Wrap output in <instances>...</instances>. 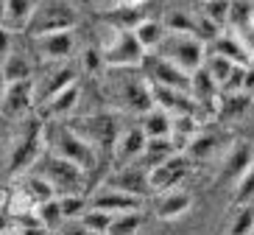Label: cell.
<instances>
[{
  "label": "cell",
  "mask_w": 254,
  "mask_h": 235,
  "mask_svg": "<svg viewBox=\"0 0 254 235\" xmlns=\"http://www.w3.org/2000/svg\"><path fill=\"white\" fill-rule=\"evenodd\" d=\"M45 149H48V137H45L42 118L39 121H34V118L20 121L17 123V137L6 157V176H14V174L20 176L31 165H37L39 157L45 154Z\"/></svg>",
  "instance_id": "obj_1"
},
{
  "label": "cell",
  "mask_w": 254,
  "mask_h": 235,
  "mask_svg": "<svg viewBox=\"0 0 254 235\" xmlns=\"http://www.w3.org/2000/svg\"><path fill=\"white\" fill-rule=\"evenodd\" d=\"M48 137V149L56 152L59 157L70 159L75 165H81L84 171H92L98 165V152L95 146L87 140L78 129L67 126V123H53L51 129H45Z\"/></svg>",
  "instance_id": "obj_2"
},
{
  "label": "cell",
  "mask_w": 254,
  "mask_h": 235,
  "mask_svg": "<svg viewBox=\"0 0 254 235\" xmlns=\"http://www.w3.org/2000/svg\"><path fill=\"white\" fill-rule=\"evenodd\" d=\"M145 48L140 45L134 28H118L112 25L109 28V37L104 39L101 45V62L109 65V68H142V59H145Z\"/></svg>",
  "instance_id": "obj_3"
},
{
  "label": "cell",
  "mask_w": 254,
  "mask_h": 235,
  "mask_svg": "<svg viewBox=\"0 0 254 235\" xmlns=\"http://www.w3.org/2000/svg\"><path fill=\"white\" fill-rule=\"evenodd\" d=\"M37 174L45 176L59 196H64V193H81L90 171H84L81 165H75V162H70V159L59 157L56 152L45 149V154H42L39 162H37Z\"/></svg>",
  "instance_id": "obj_4"
},
{
  "label": "cell",
  "mask_w": 254,
  "mask_h": 235,
  "mask_svg": "<svg viewBox=\"0 0 254 235\" xmlns=\"http://www.w3.org/2000/svg\"><path fill=\"white\" fill-rule=\"evenodd\" d=\"M207 42L201 37H195L190 31H171L165 42L157 48V53L168 56L171 62H176L182 70L187 73H195L198 68H204V62H207Z\"/></svg>",
  "instance_id": "obj_5"
},
{
  "label": "cell",
  "mask_w": 254,
  "mask_h": 235,
  "mask_svg": "<svg viewBox=\"0 0 254 235\" xmlns=\"http://www.w3.org/2000/svg\"><path fill=\"white\" fill-rule=\"evenodd\" d=\"M78 23V11L70 6L67 0H37V11L28 25V34H45V31H64L75 28Z\"/></svg>",
  "instance_id": "obj_6"
},
{
  "label": "cell",
  "mask_w": 254,
  "mask_h": 235,
  "mask_svg": "<svg viewBox=\"0 0 254 235\" xmlns=\"http://www.w3.org/2000/svg\"><path fill=\"white\" fill-rule=\"evenodd\" d=\"M34 106H37V81L34 78L3 84V121L6 123L25 121Z\"/></svg>",
  "instance_id": "obj_7"
},
{
  "label": "cell",
  "mask_w": 254,
  "mask_h": 235,
  "mask_svg": "<svg viewBox=\"0 0 254 235\" xmlns=\"http://www.w3.org/2000/svg\"><path fill=\"white\" fill-rule=\"evenodd\" d=\"M252 165H254V146L249 143V140H235V143L229 146V152L224 154V159H221L215 182L226 185V188H235V185L252 171Z\"/></svg>",
  "instance_id": "obj_8"
},
{
  "label": "cell",
  "mask_w": 254,
  "mask_h": 235,
  "mask_svg": "<svg viewBox=\"0 0 254 235\" xmlns=\"http://www.w3.org/2000/svg\"><path fill=\"white\" fill-rule=\"evenodd\" d=\"M142 70H145V76H148L151 84L190 90V78H193V73L182 70L176 62H171L168 56H162V53H157V51L145 53V59H142Z\"/></svg>",
  "instance_id": "obj_9"
},
{
  "label": "cell",
  "mask_w": 254,
  "mask_h": 235,
  "mask_svg": "<svg viewBox=\"0 0 254 235\" xmlns=\"http://www.w3.org/2000/svg\"><path fill=\"white\" fill-rule=\"evenodd\" d=\"M190 168H193V159L187 157L185 152H176L171 159H165V162L154 165L151 168V174H148L151 193H165V190L179 188V185L187 179Z\"/></svg>",
  "instance_id": "obj_10"
},
{
  "label": "cell",
  "mask_w": 254,
  "mask_h": 235,
  "mask_svg": "<svg viewBox=\"0 0 254 235\" xmlns=\"http://www.w3.org/2000/svg\"><path fill=\"white\" fill-rule=\"evenodd\" d=\"M31 45H34L37 56H42L48 62H67L75 53V34H73V28L45 31V34L31 37Z\"/></svg>",
  "instance_id": "obj_11"
},
{
  "label": "cell",
  "mask_w": 254,
  "mask_h": 235,
  "mask_svg": "<svg viewBox=\"0 0 254 235\" xmlns=\"http://www.w3.org/2000/svg\"><path fill=\"white\" fill-rule=\"evenodd\" d=\"M145 146H148V135H145V129H142L140 123L120 129L118 137H115V146H112L115 165L123 168V165L137 162V159L142 157V152H145Z\"/></svg>",
  "instance_id": "obj_12"
},
{
  "label": "cell",
  "mask_w": 254,
  "mask_h": 235,
  "mask_svg": "<svg viewBox=\"0 0 254 235\" xmlns=\"http://www.w3.org/2000/svg\"><path fill=\"white\" fill-rule=\"evenodd\" d=\"M140 193H131V190H123L118 185L106 182L104 188H98L90 196V207H98V210H109V213H126V210H140L142 207Z\"/></svg>",
  "instance_id": "obj_13"
},
{
  "label": "cell",
  "mask_w": 254,
  "mask_h": 235,
  "mask_svg": "<svg viewBox=\"0 0 254 235\" xmlns=\"http://www.w3.org/2000/svg\"><path fill=\"white\" fill-rule=\"evenodd\" d=\"M78 81V76H75V70L70 68L67 62H53V68H48L42 76L37 78V106L45 104L51 95H56V92H62L64 87H70V84Z\"/></svg>",
  "instance_id": "obj_14"
},
{
  "label": "cell",
  "mask_w": 254,
  "mask_h": 235,
  "mask_svg": "<svg viewBox=\"0 0 254 235\" xmlns=\"http://www.w3.org/2000/svg\"><path fill=\"white\" fill-rule=\"evenodd\" d=\"M78 95H81V90H78V81H75L70 87H64L62 92L51 95L45 104H39V115L48 118V121H64V118L73 115L75 106H78V101H81Z\"/></svg>",
  "instance_id": "obj_15"
},
{
  "label": "cell",
  "mask_w": 254,
  "mask_h": 235,
  "mask_svg": "<svg viewBox=\"0 0 254 235\" xmlns=\"http://www.w3.org/2000/svg\"><path fill=\"white\" fill-rule=\"evenodd\" d=\"M190 92L198 106L209 109V112H218V101H221V84L212 78L207 68H198L190 78Z\"/></svg>",
  "instance_id": "obj_16"
},
{
  "label": "cell",
  "mask_w": 254,
  "mask_h": 235,
  "mask_svg": "<svg viewBox=\"0 0 254 235\" xmlns=\"http://www.w3.org/2000/svg\"><path fill=\"white\" fill-rule=\"evenodd\" d=\"M154 87V101L159 106H165L171 115H185V112H198L193 92L179 90V87H162V84H151Z\"/></svg>",
  "instance_id": "obj_17"
},
{
  "label": "cell",
  "mask_w": 254,
  "mask_h": 235,
  "mask_svg": "<svg viewBox=\"0 0 254 235\" xmlns=\"http://www.w3.org/2000/svg\"><path fill=\"white\" fill-rule=\"evenodd\" d=\"M37 11V0H3V31H28Z\"/></svg>",
  "instance_id": "obj_18"
},
{
  "label": "cell",
  "mask_w": 254,
  "mask_h": 235,
  "mask_svg": "<svg viewBox=\"0 0 254 235\" xmlns=\"http://www.w3.org/2000/svg\"><path fill=\"white\" fill-rule=\"evenodd\" d=\"M207 48L212 53H224V56H229V59L238 62V65H252V62H254L252 51L243 45V39H240L235 31H221V34H218Z\"/></svg>",
  "instance_id": "obj_19"
},
{
  "label": "cell",
  "mask_w": 254,
  "mask_h": 235,
  "mask_svg": "<svg viewBox=\"0 0 254 235\" xmlns=\"http://www.w3.org/2000/svg\"><path fill=\"white\" fill-rule=\"evenodd\" d=\"M190 205H193V196H190L187 190H182V188L165 190V193H159L157 216H159V219H165V221L179 219V216H185V213L190 210Z\"/></svg>",
  "instance_id": "obj_20"
},
{
  "label": "cell",
  "mask_w": 254,
  "mask_h": 235,
  "mask_svg": "<svg viewBox=\"0 0 254 235\" xmlns=\"http://www.w3.org/2000/svg\"><path fill=\"white\" fill-rule=\"evenodd\" d=\"M140 126L145 129V135L148 137H168L173 129V115L165 109V106L154 104L148 109V112L140 115Z\"/></svg>",
  "instance_id": "obj_21"
},
{
  "label": "cell",
  "mask_w": 254,
  "mask_h": 235,
  "mask_svg": "<svg viewBox=\"0 0 254 235\" xmlns=\"http://www.w3.org/2000/svg\"><path fill=\"white\" fill-rule=\"evenodd\" d=\"M134 34H137V39H140V45L145 48V51H157L159 45L165 42V37L171 34V28L165 23H159V20H140V23L134 25Z\"/></svg>",
  "instance_id": "obj_22"
},
{
  "label": "cell",
  "mask_w": 254,
  "mask_h": 235,
  "mask_svg": "<svg viewBox=\"0 0 254 235\" xmlns=\"http://www.w3.org/2000/svg\"><path fill=\"white\" fill-rule=\"evenodd\" d=\"M3 84H11V81H23V78H34V68L31 62L25 59L20 51H8L3 53Z\"/></svg>",
  "instance_id": "obj_23"
},
{
  "label": "cell",
  "mask_w": 254,
  "mask_h": 235,
  "mask_svg": "<svg viewBox=\"0 0 254 235\" xmlns=\"http://www.w3.org/2000/svg\"><path fill=\"white\" fill-rule=\"evenodd\" d=\"M176 152H179V146H176V140L171 135L168 137H148V146H145V152H142L140 159L148 168H154L159 162H165V159H171Z\"/></svg>",
  "instance_id": "obj_24"
},
{
  "label": "cell",
  "mask_w": 254,
  "mask_h": 235,
  "mask_svg": "<svg viewBox=\"0 0 254 235\" xmlns=\"http://www.w3.org/2000/svg\"><path fill=\"white\" fill-rule=\"evenodd\" d=\"M218 149H221V135H215V132H198V135L187 143L185 154L190 159H212L218 154Z\"/></svg>",
  "instance_id": "obj_25"
},
{
  "label": "cell",
  "mask_w": 254,
  "mask_h": 235,
  "mask_svg": "<svg viewBox=\"0 0 254 235\" xmlns=\"http://www.w3.org/2000/svg\"><path fill=\"white\" fill-rule=\"evenodd\" d=\"M201 132V126H198V118H195V112H185V115H173V129H171V137L176 140V146H179V152H185L187 143L193 140L195 135Z\"/></svg>",
  "instance_id": "obj_26"
},
{
  "label": "cell",
  "mask_w": 254,
  "mask_h": 235,
  "mask_svg": "<svg viewBox=\"0 0 254 235\" xmlns=\"http://www.w3.org/2000/svg\"><path fill=\"white\" fill-rule=\"evenodd\" d=\"M252 104V95L249 92H221V101H218V115L232 121V118H238L243 115Z\"/></svg>",
  "instance_id": "obj_27"
},
{
  "label": "cell",
  "mask_w": 254,
  "mask_h": 235,
  "mask_svg": "<svg viewBox=\"0 0 254 235\" xmlns=\"http://www.w3.org/2000/svg\"><path fill=\"white\" fill-rule=\"evenodd\" d=\"M226 235H254V202L235 207V216H232Z\"/></svg>",
  "instance_id": "obj_28"
},
{
  "label": "cell",
  "mask_w": 254,
  "mask_h": 235,
  "mask_svg": "<svg viewBox=\"0 0 254 235\" xmlns=\"http://www.w3.org/2000/svg\"><path fill=\"white\" fill-rule=\"evenodd\" d=\"M140 227H142V213L140 210L115 213L112 224H109V235H137Z\"/></svg>",
  "instance_id": "obj_29"
},
{
  "label": "cell",
  "mask_w": 254,
  "mask_h": 235,
  "mask_svg": "<svg viewBox=\"0 0 254 235\" xmlns=\"http://www.w3.org/2000/svg\"><path fill=\"white\" fill-rule=\"evenodd\" d=\"M112 216L115 213L109 210H98V207H90V210L84 213L81 219V227L84 233H92V235H109V224H112Z\"/></svg>",
  "instance_id": "obj_30"
},
{
  "label": "cell",
  "mask_w": 254,
  "mask_h": 235,
  "mask_svg": "<svg viewBox=\"0 0 254 235\" xmlns=\"http://www.w3.org/2000/svg\"><path fill=\"white\" fill-rule=\"evenodd\" d=\"M37 216H39V221H42L48 230H59L62 221H67V219H64V210H62V199L59 196L42 202V205L37 207Z\"/></svg>",
  "instance_id": "obj_31"
},
{
  "label": "cell",
  "mask_w": 254,
  "mask_h": 235,
  "mask_svg": "<svg viewBox=\"0 0 254 235\" xmlns=\"http://www.w3.org/2000/svg\"><path fill=\"white\" fill-rule=\"evenodd\" d=\"M232 3L235 0H204V8L201 14H207L218 28H229V20H232Z\"/></svg>",
  "instance_id": "obj_32"
},
{
  "label": "cell",
  "mask_w": 254,
  "mask_h": 235,
  "mask_svg": "<svg viewBox=\"0 0 254 235\" xmlns=\"http://www.w3.org/2000/svg\"><path fill=\"white\" fill-rule=\"evenodd\" d=\"M235 65H238V62H232L229 56H224V53H212V51L207 53V62H204V68L212 73V78H215L218 84H224L226 78H229V73L235 70Z\"/></svg>",
  "instance_id": "obj_33"
},
{
  "label": "cell",
  "mask_w": 254,
  "mask_h": 235,
  "mask_svg": "<svg viewBox=\"0 0 254 235\" xmlns=\"http://www.w3.org/2000/svg\"><path fill=\"white\" fill-rule=\"evenodd\" d=\"M62 199V210H64V219H81L84 213L90 210V199H84L81 193H64Z\"/></svg>",
  "instance_id": "obj_34"
},
{
  "label": "cell",
  "mask_w": 254,
  "mask_h": 235,
  "mask_svg": "<svg viewBox=\"0 0 254 235\" xmlns=\"http://www.w3.org/2000/svg\"><path fill=\"white\" fill-rule=\"evenodd\" d=\"M246 202H254V165L238 185H235V196H232V205H246Z\"/></svg>",
  "instance_id": "obj_35"
},
{
  "label": "cell",
  "mask_w": 254,
  "mask_h": 235,
  "mask_svg": "<svg viewBox=\"0 0 254 235\" xmlns=\"http://www.w3.org/2000/svg\"><path fill=\"white\" fill-rule=\"evenodd\" d=\"M232 31L243 39V45H246L249 51H252V56H254V17L246 20V23H240V25H232Z\"/></svg>",
  "instance_id": "obj_36"
},
{
  "label": "cell",
  "mask_w": 254,
  "mask_h": 235,
  "mask_svg": "<svg viewBox=\"0 0 254 235\" xmlns=\"http://www.w3.org/2000/svg\"><path fill=\"white\" fill-rule=\"evenodd\" d=\"M243 90H246L249 95H254V65L246 68V84H243Z\"/></svg>",
  "instance_id": "obj_37"
},
{
  "label": "cell",
  "mask_w": 254,
  "mask_h": 235,
  "mask_svg": "<svg viewBox=\"0 0 254 235\" xmlns=\"http://www.w3.org/2000/svg\"><path fill=\"white\" fill-rule=\"evenodd\" d=\"M3 235H17V233H14V230H6V233H3Z\"/></svg>",
  "instance_id": "obj_38"
},
{
  "label": "cell",
  "mask_w": 254,
  "mask_h": 235,
  "mask_svg": "<svg viewBox=\"0 0 254 235\" xmlns=\"http://www.w3.org/2000/svg\"><path fill=\"white\" fill-rule=\"evenodd\" d=\"M131 3H140V0H131Z\"/></svg>",
  "instance_id": "obj_39"
},
{
  "label": "cell",
  "mask_w": 254,
  "mask_h": 235,
  "mask_svg": "<svg viewBox=\"0 0 254 235\" xmlns=\"http://www.w3.org/2000/svg\"><path fill=\"white\" fill-rule=\"evenodd\" d=\"M252 65H254V62H252Z\"/></svg>",
  "instance_id": "obj_40"
}]
</instances>
